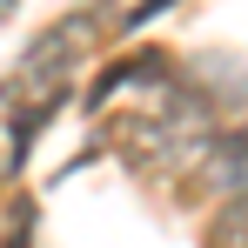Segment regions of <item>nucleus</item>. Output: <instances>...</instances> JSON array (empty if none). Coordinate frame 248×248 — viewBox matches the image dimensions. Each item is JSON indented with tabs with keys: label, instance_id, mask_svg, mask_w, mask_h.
Here are the masks:
<instances>
[{
	"label": "nucleus",
	"instance_id": "nucleus-1",
	"mask_svg": "<svg viewBox=\"0 0 248 248\" xmlns=\"http://www.w3.org/2000/svg\"><path fill=\"white\" fill-rule=\"evenodd\" d=\"M74 41H81V27H47L41 41L20 54V67L7 74V87H0V101L14 108V161L34 148V134H41L54 114H61V101H67V81H61V67L74 61Z\"/></svg>",
	"mask_w": 248,
	"mask_h": 248
},
{
	"label": "nucleus",
	"instance_id": "nucleus-4",
	"mask_svg": "<svg viewBox=\"0 0 248 248\" xmlns=\"http://www.w3.org/2000/svg\"><path fill=\"white\" fill-rule=\"evenodd\" d=\"M215 248H248V195L215 215Z\"/></svg>",
	"mask_w": 248,
	"mask_h": 248
},
{
	"label": "nucleus",
	"instance_id": "nucleus-5",
	"mask_svg": "<svg viewBox=\"0 0 248 248\" xmlns=\"http://www.w3.org/2000/svg\"><path fill=\"white\" fill-rule=\"evenodd\" d=\"M27 228H34V208H20V215H14V242H7V248H27Z\"/></svg>",
	"mask_w": 248,
	"mask_h": 248
},
{
	"label": "nucleus",
	"instance_id": "nucleus-3",
	"mask_svg": "<svg viewBox=\"0 0 248 248\" xmlns=\"http://www.w3.org/2000/svg\"><path fill=\"white\" fill-rule=\"evenodd\" d=\"M168 74V54H134V61H114L101 81H94V101H108L114 87H127V81H161Z\"/></svg>",
	"mask_w": 248,
	"mask_h": 248
},
{
	"label": "nucleus",
	"instance_id": "nucleus-6",
	"mask_svg": "<svg viewBox=\"0 0 248 248\" xmlns=\"http://www.w3.org/2000/svg\"><path fill=\"white\" fill-rule=\"evenodd\" d=\"M7 14H14V0H0V20H7Z\"/></svg>",
	"mask_w": 248,
	"mask_h": 248
},
{
	"label": "nucleus",
	"instance_id": "nucleus-2",
	"mask_svg": "<svg viewBox=\"0 0 248 248\" xmlns=\"http://www.w3.org/2000/svg\"><path fill=\"white\" fill-rule=\"evenodd\" d=\"M208 174H215V188H228L235 202L248 195V127H228V134H221V148H215Z\"/></svg>",
	"mask_w": 248,
	"mask_h": 248
}]
</instances>
